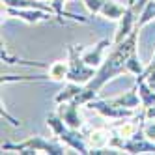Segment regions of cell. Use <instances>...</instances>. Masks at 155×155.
Here are the masks:
<instances>
[{
  "label": "cell",
  "instance_id": "cell-1",
  "mask_svg": "<svg viewBox=\"0 0 155 155\" xmlns=\"http://www.w3.org/2000/svg\"><path fill=\"white\" fill-rule=\"evenodd\" d=\"M138 32H140V30L135 28L124 41L114 43V45H112V49H110L108 54L105 56L103 64L97 68L94 79L88 82V84H84L82 90H81V94L75 97V103H77V105H81V107H82V105H88L94 97H97V94L103 90L105 84H108L110 81H114L116 77L127 73L125 64H127L129 54L137 49Z\"/></svg>",
  "mask_w": 155,
  "mask_h": 155
},
{
  "label": "cell",
  "instance_id": "cell-2",
  "mask_svg": "<svg viewBox=\"0 0 155 155\" xmlns=\"http://www.w3.org/2000/svg\"><path fill=\"white\" fill-rule=\"evenodd\" d=\"M2 151H17L19 155H38V153H45V155H65L68 153V146L58 138V137H51L45 138L41 135H30L28 138L21 140V142H2Z\"/></svg>",
  "mask_w": 155,
  "mask_h": 155
},
{
  "label": "cell",
  "instance_id": "cell-3",
  "mask_svg": "<svg viewBox=\"0 0 155 155\" xmlns=\"http://www.w3.org/2000/svg\"><path fill=\"white\" fill-rule=\"evenodd\" d=\"M47 127L52 131V135L58 137L69 150H75L77 153H82V155L90 153V146H88V142H86V135H82L81 129L69 127L60 118V114L56 110L47 114Z\"/></svg>",
  "mask_w": 155,
  "mask_h": 155
},
{
  "label": "cell",
  "instance_id": "cell-4",
  "mask_svg": "<svg viewBox=\"0 0 155 155\" xmlns=\"http://www.w3.org/2000/svg\"><path fill=\"white\" fill-rule=\"evenodd\" d=\"M82 45H68V64H69V71H68V82H77V84H88L94 75L95 68L88 65L82 56H81Z\"/></svg>",
  "mask_w": 155,
  "mask_h": 155
},
{
  "label": "cell",
  "instance_id": "cell-5",
  "mask_svg": "<svg viewBox=\"0 0 155 155\" xmlns=\"http://www.w3.org/2000/svg\"><path fill=\"white\" fill-rule=\"evenodd\" d=\"M86 107L95 110L99 116H103L107 120H125V118H135L138 114V110H133V108H127V107H120V105H116L112 101V99H105V97H94Z\"/></svg>",
  "mask_w": 155,
  "mask_h": 155
},
{
  "label": "cell",
  "instance_id": "cell-6",
  "mask_svg": "<svg viewBox=\"0 0 155 155\" xmlns=\"http://www.w3.org/2000/svg\"><path fill=\"white\" fill-rule=\"evenodd\" d=\"M2 13L6 17H13L19 21H25L26 25H38V23H58L54 13H49L45 9H36V8H9L4 6Z\"/></svg>",
  "mask_w": 155,
  "mask_h": 155
},
{
  "label": "cell",
  "instance_id": "cell-7",
  "mask_svg": "<svg viewBox=\"0 0 155 155\" xmlns=\"http://www.w3.org/2000/svg\"><path fill=\"white\" fill-rule=\"evenodd\" d=\"M112 45H114V39L103 38V39H99L95 45H92L90 49H82V51H81V56H82V60H84L88 65H92V68L97 69L99 65L103 64L107 51L112 49Z\"/></svg>",
  "mask_w": 155,
  "mask_h": 155
},
{
  "label": "cell",
  "instance_id": "cell-8",
  "mask_svg": "<svg viewBox=\"0 0 155 155\" xmlns=\"http://www.w3.org/2000/svg\"><path fill=\"white\" fill-rule=\"evenodd\" d=\"M137 19H138V13L135 9V0H129L127 2V8H125V13L121 15V19L118 21V28H116V34H114V43H120L124 41L133 30L137 28Z\"/></svg>",
  "mask_w": 155,
  "mask_h": 155
},
{
  "label": "cell",
  "instance_id": "cell-9",
  "mask_svg": "<svg viewBox=\"0 0 155 155\" xmlns=\"http://www.w3.org/2000/svg\"><path fill=\"white\" fill-rule=\"evenodd\" d=\"M81 105H77L75 101H65V103H58L56 107V112L60 114V118L73 129H82L84 125V120L81 116Z\"/></svg>",
  "mask_w": 155,
  "mask_h": 155
},
{
  "label": "cell",
  "instance_id": "cell-10",
  "mask_svg": "<svg viewBox=\"0 0 155 155\" xmlns=\"http://www.w3.org/2000/svg\"><path fill=\"white\" fill-rule=\"evenodd\" d=\"M110 133L108 129L101 127V129H92L86 133V142L88 146H90V150H99V148H107L108 142H110Z\"/></svg>",
  "mask_w": 155,
  "mask_h": 155
},
{
  "label": "cell",
  "instance_id": "cell-11",
  "mask_svg": "<svg viewBox=\"0 0 155 155\" xmlns=\"http://www.w3.org/2000/svg\"><path fill=\"white\" fill-rule=\"evenodd\" d=\"M47 81H52V82H64L68 81V71H69V64L68 60H56L47 65Z\"/></svg>",
  "mask_w": 155,
  "mask_h": 155
},
{
  "label": "cell",
  "instance_id": "cell-12",
  "mask_svg": "<svg viewBox=\"0 0 155 155\" xmlns=\"http://www.w3.org/2000/svg\"><path fill=\"white\" fill-rule=\"evenodd\" d=\"M137 88H138V95H140V108L146 110L155 105V90L146 82L144 77H137Z\"/></svg>",
  "mask_w": 155,
  "mask_h": 155
},
{
  "label": "cell",
  "instance_id": "cell-13",
  "mask_svg": "<svg viewBox=\"0 0 155 155\" xmlns=\"http://www.w3.org/2000/svg\"><path fill=\"white\" fill-rule=\"evenodd\" d=\"M116 105L120 107H127V108H133V110H140V95H138V88L137 84L129 88L127 92H124L121 95H116V97H110Z\"/></svg>",
  "mask_w": 155,
  "mask_h": 155
},
{
  "label": "cell",
  "instance_id": "cell-14",
  "mask_svg": "<svg viewBox=\"0 0 155 155\" xmlns=\"http://www.w3.org/2000/svg\"><path fill=\"white\" fill-rule=\"evenodd\" d=\"M82 90V84H77V82H68L62 90L54 95V103H65V101H75V97L81 94Z\"/></svg>",
  "mask_w": 155,
  "mask_h": 155
},
{
  "label": "cell",
  "instance_id": "cell-15",
  "mask_svg": "<svg viewBox=\"0 0 155 155\" xmlns=\"http://www.w3.org/2000/svg\"><path fill=\"white\" fill-rule=\"evenodd\" d=\"M125 8H127V6L118 4L116 0H107L105 6L101 8V13H99V15L105 17V19H108V21H120L121 15L125 13Z\"/></svg>",
  "mask_w": 155,
  "mask_h": 155
},
{
  "label": "cell",
  "instance_id": "cell-16",
  "mask_svg": "<svg viewBox=\"0 0 155 155\" xmlns=\"http://www.w3.org/2000/svg\"><path fill=\"white\" fill-rule=\"evenodd\" d=\"M153 19H155V0H148L146 6L142 8V12H140L138 19H137V28L142 30L148 23H151Z\"/></svg>",
  "mask_w": 155,
  "mask_h": 155
},
{
  "label": "cell",
  "instance_id": "cell-17",
  "mask_svg": "<svg viewBox=\"0 0 155 155\" xmlns=\"http://www.w3.org/2000/svg\"><path fill=\"white\" fill-rule=\"evenodd\" d=\"M125 68H127V75H135V77H138V75H142V73H144L146 65L142 64V60H140V56H138V51H137V49L129 54Z\"/></svg>",
  "mask_w": 155,
  "mask_h": 155
},
{
  "label": "cell",
  "instance_id": "cell-18",
  "mask_svg": "<svg viewBox=\"0 0 155 155\" xmlns=\"http://www.w3.org/2000/svg\"><path fill=\"white\" fill-rule=\"evenodd\" d=\"M82 2H84L86 9L90 12V15H99L101 13V8L105 6L107 0H82Z\"/></svg>",
  "mask_w": 155,
  "mask_h": 155
},
{
  "label": "cell",
  "instance_id": "cell-19",
  "mask_svg": "<svg viewBox=\"0 0 155 155\" xmlns=\"http://www.w3.org/2000/svg\"><path fill=\"white\" fill-rule=\"evenodd\" d=\"M142 133H144V137H146V138H150V140L155 142V120H144Z\"/></svg>",
  "mask_w": 155,
  "mask_h": 155
},
{
  "label": "cell",
  "instance_id": "cell-20",
  "mask_svg": "<svg viewBox=\"0 0 155 155\" xmlns=\"http://www.w3.org/2000/svg\"><path fill=\"white\" fill-rule=\"evenodd\" d=\"M138 77H144V79H146V82L155 90V71H144V73L138 75Z\"/></svg>",
  "mask_w": 155,
  "mask_h": 155
},
{
  "label": "cell",
  "instance_id": "cell-21",
  "mask_svg": "<svg viewBox=\"0 0 155 155\" xmlns=\"http://www.w3.org/2000/svg\"><path fill=\"white\" fill-rule=\"evenodd\" d=\"M144 116H146V120H155V105L144 110Z\"/></svg>",
  "mask_w": 155,
  "mask_h": 155
},
{
  "label": "cell",
  "instance_id": "cell-22",
  "mask_svg": "<svg viewBox=\"0 0 155 155\" xmlns=\"http://www.w3.org/2000/svg\"><path fill=\"white\" fill-rule=\"evenodd\" d=\"M144 71H155V52H153V56H151V62L146 65V69Z\"/></svg>",
  "mask_w": 155,
  "mask_h": 155
},
{
  "label": "cell",
  "instance_id": "cell-23",
  "mask_svg": "<svg viewBox=\"0 0 155 155\" xmlns=\"http://www.w3.org/2000/svg\"><path fill=\"white\" fill-rule=\"evenodd\" d=\"M43 2H47V4H49V2H51V0H43Z\"/></svg>",
  "mask_w": 155,
  "mask_h": 155
}]
</instances>
